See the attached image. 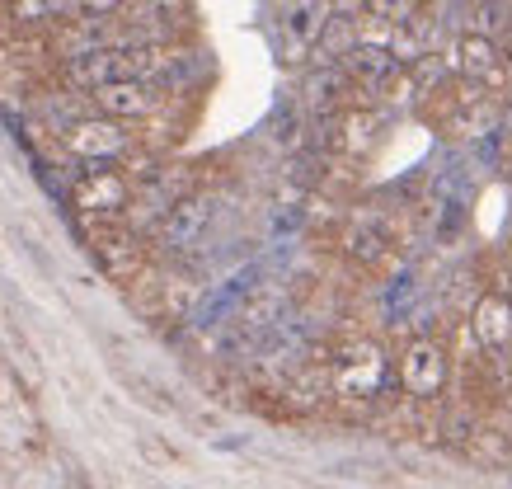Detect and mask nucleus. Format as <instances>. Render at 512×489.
<instances>
[{"label":"nucleus","instance_id":"dca6fc26","mask_svg":"<svg viewBox=\"0 0 512 489\" xmlns=\"http://www.w3.org/2000/svg\"><path fill=\"white\" fill-rule=\"evenodd\" d=\"M343 5H348V10H353V5H362V0H343Z\"/></svg>","mask_w":512,"mask_h":489},{"label":"nucleus","instance_id":"2eb2a0df","mask_svg":"<svg viewBox=\"0 0 512 489\" xmlns=\"http://www.w3.org/2000/svg\"><path fill=\"white\" fill-rule=\"evenodd\" d=\"M85 5H90V10H113L118 0H85Z\"/></svg>","mask_w":512,"mask_h":489},{"label":"nucleus","instance_id":"9b49d317","mask_svg":"<svg viewBox=\"0 0 512 489\" xmlns=\"http://www.w3.org/2000/svg\"><path fill=\"white\" fill-rule=\"evenodd\" d=\"M343 71L339 66H325V71H315L311 76V85H306V95H311V104H334V99L343 95Z\"/></svg>","mask_w":512,"mask_h":489},{"label":"nucleus","instance_id":"0eeeda50","mask_svg":"<svg viewBox=\"0 0 512 489\" xmlns=\"http://www.w3.org/2000/svg\"><path fill=\"white\" fill-rule=\"evenodd\" d=\"M386 250H390V226H386V221H381V217L353 221V231H348V254H353V259L376 264Z\"/></svg>","mask_w":512,"mask_h":489},{"label":"nucleus","instance_id":"20e7f679","mask_svg":"<svg viewBox=\"0 0 512 489\" xmlns=\"http://www.w3.org/2000/svg\"><path fill=\"white\" fill-rule=\"evenodd\" d=\"M475 334L489 348H508L512 344V306L508 297H484L475 311Z\"/></svg>","mask_w":512,"mask_h":489},{"label":"nucleus","instance_id":"f8f14e48","mask_svg":"<svg viewBox=\"0 0 512 489\" xmlns=\"http://www.w3.org/2000/svg\"><path fill=\"white\" fill-rule=\"evenodd\" d=\"M362 10L376 19H386V24H404V19L419 10V0H362Z\"/></svg>","mask_w":512,"mask_h":489},{"label":"nucleus","instance_id":"a211bd4d","mask_svg":"<svg viewBox=\"0 0 512 489\" xmlns=\"http://www.w3.org/2000/svg\"><path fill=\"white\" fill-rule=\"evenodd\" d=\"M508 179H512V165H508Z\"/></svg>","mask_w":512,"mask_h":489},{"label":"nucleus","instance_id":"f03ea898","mask_svg":"<svg viewBox=\"0 0 512 489\" xmlns=\"http://www.w3.org/2000/svg\"><path fill=\"white\" fill-rule=\"evenodd\" d=\"M442 381H447V358H442V348H433V344L409 348V358H404V386L414 395H437Z\"/></svg>","mask_w":512,"mask_h":489},{"label":"nucleus","instance_id":"1a4fd4ad","mask_svg":"<svg viewBox=\"0 0 512 489\" xmlns=\"http://www.w3.org/2000/svg\"><path fill=\"white\" fill-rule=\"evenodd\" d=\"M461 71L466 76H494L498 71V48L489 33H466V43H461Z\"/></svg>","mask_w":512,"mask_h":489},{"label":"nucleus","instance_id":"f3484780","mask_svg":"<svg viewBox=\"0 0 512 489\" xmlns=\"http://www.w3.org/2000/svg\"><path fill=\"white\" fill-rule=\"evenodd\" d=\"M508 127H512V109H508Z\"/></svg>","mask_w":512,"mask_h":489},{"label":"nucleus","instance_id":"9d476101","mask_svg":"<svg viewBox=\"0 0 512 489\" xmlns=\"http://www.w3.org/2000/svg\"><path fill=\"white\" fill-rule=\"evenodd\" d=\"M80 203L90 207V212H113V207H123V179L94 170V179L80 189Z\"/></svg>","mask_w":512,"mask_h":489},{"label":"nucleus","instance_id":"4468645a","mask_svg":"<svg viewBox=\"0 0 512 489\" xmlns=\"http://www.w3.org/2000/svg\"><path fill=\"white\" fill-rule=\"evenodd\" d=\"M503 62L512 66V19H508V24H503Z\"/></svg>","mask_w":512,"mask_h":489},{"label":"nucleus","instance_id":"ddd939ff","mask_svg":"<svg viewBox=\"0 0 512 489\" xmlns=\"http://www.w3.org/2000/svg\"><path fill=\"white\" fill-rule=\"evenodd\" d=\"M71 0H19V10L24 15H57V10H66Z\"/></svg>","mask_w":512,"mask_h":489},{"label":"nucleus","instance_id":"39448f33","mask_svg":"<svg viewBox=\"0 0 512 489\" xmlns=\"http://www.w3.org/2000/svg\"><path fill=\"white\" fill-rule=\"evenodd\" d=\"M71 146H76L80 156H90V160H109V156H118V151L127 146V137L113 123H80L76 132H71Z\"/></svg>","mask_w":512,"mask_h":489},{"label":"nucleus","instance_id":"423d86ee","mask_svg":"<svg viewBox=\"0 0 512 489\" xmlns=\"http://www.w3.org/2000/svg\"><path fill=\"white\" fill-rule=\"evenodd\" d=\"M212 221V203H179L174 207V217H170V226H165V245L170 250H184V245H193V240L202 236V226Z\"/></svg>","mask_w":512,"mask_h":489},{"label":"nucleus","instance_id":"6e6552de","mask_svg":"<svg viewBox=\"0 0 512 489\" xmlns=\"http://www.w3.org/2000/svg\"><path fill=\"white\" fill-rule=\"evenodd\" d=\"M99 104L109 113H146L151 109V95H146V85H137L132 76H118L109 85H99Z\"/></svg>","mask_w":512,"mask_h":489},{"label":"nucleus","instance_id":"f257e3e1","mask_svg":"<svg viewBox=\"0 0 512 489\" xmlns=\"http://www.w3.org/2000/svg\"><path fill=\"white\" fill-rule=\"evenodd\" d=\"M329 29V0H292V10L282 19V33H287V48L306 52L315 48Z\"/></svg>","mask_w":512,"mask_h":489},{"label":"nucleus","instance_id":"7ed1b4c3","mask_svg":"<svg viewBox=\"0 0 512 489\" xmlns=\"http://www.w3.org/2000/svg\"><path fill=\"white\" fill-rule=\"evenodd\" d=\"M348 71H353L357 80H372V85H381V80L400 76V52L381 48V43H357V48L348 52Z\"/></svg>","mask_w":512,"mask_h":489}]
</instances>
